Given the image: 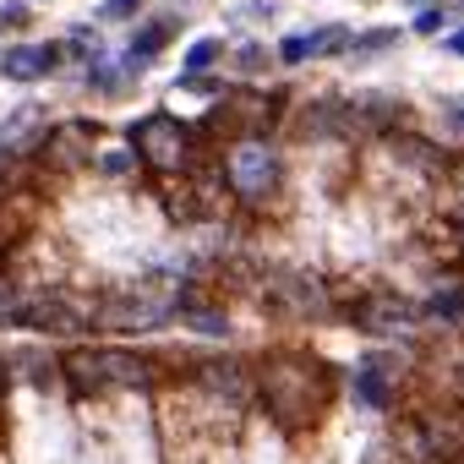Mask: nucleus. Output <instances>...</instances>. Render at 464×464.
Here are the masks:
<instances>
[{
  "label": "nucleus",
  "mask_w": 464,
  "mask_h": 464,
  "mask_svg": "<svg viewBox=\"0 0 464 464\" xmlns=\"http://www.w3.org/2000/svg\"><path fill=\"white\" fill-rule=\"evenodd\" d=\"M257 393H263L268 415L295 431V426H312V420L328 410V399H334V372H328L323 361H312V355H274V361H263V372H257Z\"/></svg>",
  "instance_id": "f257e3e1"
},
{
  "label": "nucleus",
  "mask_w": 464,
  "mask_h": 464,
  "mask_svg": "<svg viewBox=\"0 0 464 464\" xmlns=\"http://www.w3.org/2000/svg\"><path fill=\"white\" fill-rule=\"evenodd\" d=\"M61 372L72 377V388L82 399L104 393V388H148L153 382V361L137 350H77V355H66Z\"/></svg>",
  "instance_id": "f03ea898"
},
{
  "label": "nucleus",
  "mask_w": 464,
  "mask_h": 464,
  "mask_svg": "<svg viewBox=\"0 0 464 464\" xmlns=\"http://www.w3.org/2000/svg\"><path fill=\"white\" fill-rule=\"evenodd\" d=\"M131 153H137L148 169L175 175V169L191 164V131H186L169 110H153V115H142V121L131 126Z\"/></svg>",
  "instance_id": "7ed1b4c3"
},
{
  "label": "nucleus",
  "mask_w": 464,
  "mask_h": 464,
  "mask_svg": "<svg viewBox=\"0 0 464 464\" xmlns=\"http://www.w3.org/2000/svg\"><path fill=\"white\" fill-rule=\"evenodd\" d=\"M224 180H229V191H236L241 202H263L279 186V153H274V142L236 137L229 153H224Z\"/></svg>",
  "instance_id": "20e7f679"
},
{
  "label": "nucleus",
  "mask_w": 464,
  "mask_h": 464,
  "mask_svg": "<svg viewBox=\"0 0 464 464\" xmlns=\"http://www.w3.org/2000/svg\"><path fill=\"white\" fill-rule=\"evenodd\" d=\"M350 328L372 334V339H410L420 328V306H410L399 290H361L350 306H344Z\"/></svg>",
  "instance_id": "39448f33"
},
{
  "label": "nucleus",
  "mask_w": 464,
  "mask_h": 464,
  "mask_svg": "<svg viewBox=\"0 0 464 464\" xmlns=\"http://www.w3.org/2000/svg\"><path fill=\"white\" fill-rule=\"evenodd\" d=\"M268 301L285 317H323V312H334V301H328V290H323L317 274H279Z\"/></svg>",
  "instance_id": "423d86ee"
},
{
  "label": "nucleus",
  "mask_w": 464,
  "mask_h": 464,
  "mask_svg": "<svg viewBox=\"0 0 464 464\" xmlns=\"http://www.w3.org/2000/svg\"><path fill=\"white\" fill-rule=\"evenodd\" d=\"M399 382H404V366H399L393 355H366V361H355V399H361L366 410H393Z\"/></svg>",
  "instance_id": "0eeeda50"
},
{
  "label": "nucleus",
  "mask_w": 464,
  "mask_h": 464,
  "mask_svg": "<svg viewBox=\"0 0 464 464\" xmlns=\"http://www.w3.org/2000/svg\"><path fill=\"white\" fill-rule=\"evenodd\" d=\"M93 137H99V126L93 121H61V126H50L44 131V159L55 164V169H77V164H88L93 159Z\"/></svg>",
  "instance_id": "6e6552de"
},
{
  "label": "nucleus",
  "mask_w": 464,
  "mask_h": 464,
  "mask_svg": "<svg viewBox=\"0 0 464 464\" xmlns=\"http://www.w3.org/2000/svg\"><path fill=\"white\" fill-rule=\"evenodd\" d=\"M202 393L224 399V410H241L252 399V377H246V361H191Z\"/></svg>",
  "instance_id": "1a4fd4ad"
},
{
  "label": "nucleus",
  "mask_w": 464,
  "mask_h": 464,
  "mask_svg": "<svg viewBox=\"0 0 464 464\" xmlns=\"http://www.w3.org/2000/svg\"><path fill=\"white\" fill-rule=\"evenodd\" d=\"M55 61H61V50H50V44H17V50L0 55V77L6 82H39V77L55 72Z\"/></svg>",
  "instance_id": "9d476101"
},
{
  "label": "nucleus",
  "mask_w": 464,
  "mask_h": 464,
  "mask_svg": "<svg viewBox=\"0 0 464 464\" xmlns=\"http://www.w3.org/2000/svg\"><path fill=\"white\" fill-rule=\"evenodd\" d=\"M180 317H186L197 334H208V339H224V334H229V317H224L218 306H197V295H186V290H180Z\"/></svg>",
  "instance_id": "9b49d317"
},
{
  "label": "nucleus",
  "mask_w": 464,
  "mask_h": 464,
  "mask_svg": "<svg viewBox=\"0 0 464 464\" xmlns=\"http://www.w3.org/2000/svg\"><path fill=\"white\" fill-rule=\"evenodd\" d=\"M420 317H431V323H459V317H464V290H448V295H431V301L420 306Z\"/></svg>",
  "instance_id": "f8f14e48"
},
{
  "label": "nucleus",
  "mask_w": 464,
  "mask_h": 464,
  "mask_svg": "<svg viewBox=\"0 0 464 464\" xmlns=\"http://www.w3.org/2000/svg\"><path fill=\"white\" fill-rule=\"evenodd\" d=\"M218 50H224L218 39H197V44L186 50V72H191V77H197V72H208V66L218 61Z\"/></svg>",
  "instance_id": "ddd939ff"
},
{
  "label": "nucleus",
  "mask_w": 464,
  "mask_h": 464,
  "mask_svg": "<svg viewBox=\"0 0 464 464\" xmlns=\"http://www.w3.org/2000/svg\"><path fill=\"white\" fill-rule=\"evenodd\" d=\"M131 164H137V153H126V148H115V153H99V169H104V175H126Z\"/></svg>",
  "instance_id": "4468645a"
},
{
  "label": "nucleus",
  "mask_w": 464,
  "mask_h": 464,
  "mask_svg": "<svg viewBox=\"0 0 464 464\" xmlns=\"http://www.w3.org/2000/svg\"><path fill=\"white\" fill-rule=\"evenodd\" d=\"M137 6H142V0H104V12H99V17H104V23H126Z\"/></svg>",
  "instance_id": "2eb2a0df"
},
{
  "label": "nucleus",
  "mask_w": 464,
  "mask_h": 464,
  "mask_svg": "<svg viewBox=\"0 0 464 464\" xmlns=\"http://www.w3.org/2000/svg\"><path fill=\"white\" fill-rule=\"evenodd\" d=\"M279 55H285L290 66H301V61L312 55V39H285V44H279Z\"/></svg>",
  "instance_id": "dca6fc26"
},
{
  "label": "nucleus",
  "mask_w": 464,
  "mask_h": 464,
  "mask_svg": "<svg viewBox=\"0 0 464 464\" xmlns=\"http://www.w3.org/2000/svg\"><path fill=\"white\" fill-rule=\"evenodd\" d=\"M229 17H236V23H263V17H274V6H268V0H257V6H236Z\"/></svg>",
  "instance_id": "f3484780"
},
{
  "label": "nucleus",
  "mask_w": 464,
  "mask_h": 464,
  "mask_svg": "<svg viewBox=\"0 0 464 464\" xmlns=\"http://www.w3.org/2000/svg\"><path fill=\"white\" fill-rule=\"evenodd\" d=\"M28 23V6L23 0H12V6H0V28H23Z\"/></svg>",
  "instance_id": "a211bd4d"
},
{
  "label": "nucleus",
  "mask_w": 464,
  "mask_h": 464,
  "mask_svg": "<svg viewBox=\"0 0 464 464\" xmlns=\"http://www.w3.org/2000/svg\"><path fill=\"white\" fill-rule=\"evenodd\" d=\"M415 28H420V34H437V28H442V12H420Z\"/></svg>",
  "instance_id": "6ab92c4d"
},
{
  "label": "nucleus",
  "mask_w": 464,
  "mask_h": 464,
  "mask_svg": "<svg viewBox=\"0 0 464 464\" xmlns=\"http://www.w3.org/2000/svg\"><path fill=\"white\" fill-rule=\"evenodd\" d=\"M12 306H17V301H12L6 290H0V323H6V317H12Z\"/></svg>",
  "instance_id": "aec40b11"
},
{
  "label": "nucleus",
  "mask_w": 464,
  "mask_h": 464,
  "mask_svg": "<svg viewBox=\"0 0 464 464\" xmlns=\"http://www.w3.org/2000/svg\"><path fill=\"white\" fill-rule=\"evenodd\" d=\"M448 50H453V55H464V28H459V34L448 39Z\"/></svg>",
  "instance_id": "412c9836"
},
{
  "label": "nucleus",
  "mask_w": 464,
  "mask_h": 464,
  "mask_svg": "<svg viewBox=\"0 0 464 464\" xmlns=\"http://www.w3.org/2000/svg\"><path fill=\"white\" fill-rule=\"evenodd\" d=\"M453 191L464 197V164H453Z\"/></svg>",
  "instance_id": "4be33fe9"
},
{
  "label": "nucleus",
  "mask_w": 464,
  "mask_h": 464,
  "mask_svg": "<svg viewBox=\"0 0 464 464\" xmlns=\"http://www.w3.org/2000/svg\"><path fill=\"white\" fill-rule=\"evenodd\" d=\"M0 399H6V366H0Z\"/></svg>",
  "instance_id": "5701e85b"
}]
</instances>
